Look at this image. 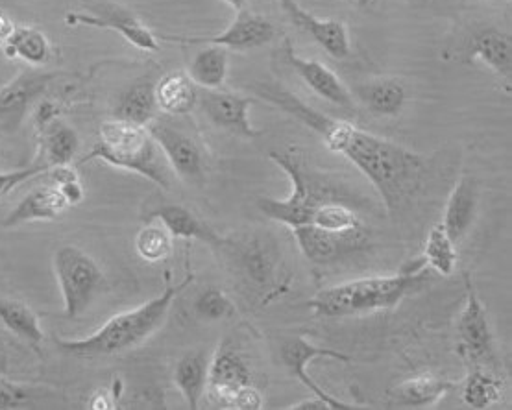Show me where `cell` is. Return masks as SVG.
Masks as SVG:
<instances>
[{
	"label": "cell",
	"instance_id": "obj_7",
	"mask_svg": "<svg viewBox=\"0 0 512 410\" xmlns=\"http://www.w3.org/2000/svg\"><path fill=\"white\" fill-rule=\"evenodd\" d=\"M84 12L67 13V26H91L121 34L135 49L158 52L159 39L132 10L115 0H80Z\"/></svg>",
	"mask_w": 512,
	"mask_h": 410
},
{
	"label": "cell",
	"instance_id": "obj_31",
	"mask_svg": "<svg viewBox=\"0 0 512 410\" xmlns=\"http://www.w3.org/2000/svg\"><path fill=\"white\" fill-rule=\"evenodd\" d=\"M424 261H426L427 268L439 272L440 276H452L457 268V261H459L457 244L442 228V224L431 228L427 235Z\"/></svg>",
	"mask_w": 512,
	"mask_h": 410
},
{
	"label": "cell",
	"instance_id": "obj_39",
	"mask_svg": "<svg viewBox=\"0 0 512 410\" xmlns=\"http://www.w3.org/2000/svg\"><path fill=\"white\" fill-rule=\"evenodd\" d=\"M54 185H58V189L65 196L67 204L78 205L84 200V187H82V183L78 180V176L61 181V183H54Z\"/></svg>",
	"mask_w": 512,
	"mask_h": 410
},
{
	"label": "cell",
	"instance_id": "obj_5",
	"mask_svg": "<svg viewBox=\"0 0 512 410\" xmlns=\"http://www.w3.org/2000/svg\"><path fill=\"white\" fill-rule=\"evenodd\" d=\"M269 157L274 165H278L289 176L293 183V194L285 200L259 198L257 207L265 217L293 230L296 226L311 224L320 205L350 202L348 193H344L326 178L315 176L313 170L307 169L304 159L296 150H274Z\"/></svg>",
	"mask_w": 512,
	"mask_h": 410
},
{
	"label": "cell",
	"instance_id": "obj_45",
	"mask_svg": "<svg viewBox=\"0 0 512 410\" xmlns=\"http://www.w3.org/2000/svg\"><path fill=\"white\" fill-rule=\"evenodd\" d=\"M222 2H226V4H228L230 8H233L235 12H241L244 6H246V2H248V0H222Z\"/></svg>",
	"mask_w": 512,
	"mask_h": 410
},
{
	"label": "cell",
	"instance_id": "obj_4",
	"mask_svg": "<svg viewBox=\"0 0 512 410\" xmlns=\"http://www.w3.org/2000/svg\"><path fill=\"white\" fill-rule=\"evenodd\" d=\"M100 159L115 169L130 170L156 183L161 189H171L172 172L148 126L132 122H102L98 141L91 152L80 159V165Z\"/></svg>",
	"mask_w": 512,
	"mask_h": 410
},
{
	"label": "cell",
	"instance_id": "obj_19",
	"mask_svg": "<svg viewBox=\"0 0 512 410\" xmlns=\"http://www.w3.org/2000/svg\"><path fill=\"white\" fill-rule=\"evenodd\" d=\"M69 207L58 185H43L26 194L19 204L13 207L10 215L2 220L4 228H15L34 220H56Z\"/></svg>",
	"mask_w": 512,
	"mask_h": 410
},
{
	"label": "cell",
	"instance_id": "obj_12",
	"mask_svg": "<svg viewBox=\"0 0 512 410\" xmlns=\"http://www.w3.org/2000/svg\"><path fill=\"white\" fill-rule=\"evenodd\" d=\"M293 233L305 259L315 265H331L366 246L363 226L355 230L330 231L318 228L315 224H305L293 228Z\"/></svg>",
	"mask_w": 512,
	"mask_h": 410
},
{
	"label": "cell",
	"instance_id": "obj_38",
	"mask_svg": "<svg viewBox=\"0 0 512 410\" xmlns=\"http://www.w3.org/2000/svg\"><path fill=\"white\" fill-rule=\"evenodd\" d=\"M261 407H263V396L254 383L243 386L239 390V394L235 398V405H233V409L239 410H259Z\"/></svg>",
	"mask_w": 512,
	"mask_h": 410
},
{
	"label": "cell",
	"instance_id": "obj_24",
	"mask_svg": "<svg viewBox=\"0 0 512 410\" xmlns=\"http://www.w3.org/2000/svg\"><path fill=\"white\" fill-rule=\"evenodd\" d=\"M472 56L483 61L488 69H492L507 84L512 76V41L509 34L498 28L481 30L472 43Z\"/></svg>",
	"mask_w": 512,
	"mask_h": 410
},
{
	"label": "cell",
	"instance_id": "obj_36",
	"mask_svg": "<svg viewBox=\"0 0 512 410\" xmlns=\"http://www.w3.org/2000/svg\"><path fill=\"white\" fill-rule=\"evenodd\" d=\"M49 165H45L43 161H36L34 165L26 167V169L8 170V172H0V196L10 193L15 187L23 185L26 181L39 176H47Z\"/></svg>",
	"mask_w": 512,
	"mask_h": 410
},
{
	"label": "cell",
	"instance_id": "obj_41",
	"mask_svg": "<svg viewBox=\"0 0 512 410\" xmlns=\"http://www.w3.org/2000/svg\"><path fill=\"white\" fill-rule=\"evenodd\" d=\"M87 407L95 410L115 409V396H111L108 390H100V392H97V394L91 398V401L87 403Z\"/></svg>",
	"mask_w": 512,
	"mask_h": 410
},
{
	"label": "cell",
	"instance_id": "obj_11",
	"mask_svg": "<svg viewBox=\"0 0 512 410\" xmlns=\"http://www.w3.org/2000/svg\"><path fill=\"white\" fill-rule=\"evenodd\" d=\"M56 73L23 71L8 84L0 87V132L13 135L19 132L26 117L36 106L41 95H45Z\"/></svg>",
	"mask_w": 512,
	"mask_h": 410
},
{
	"label": "cell",
	"instance_id": "obj_6",
	"mask_svg": "<svg viewBox=\"0 0 512 410\" xmlns=\"http://www.w3.org/2000/svg\"><path fill=\"white\" fill-rule=\"evenodd\" d=\"M52 266L63 296V313L67 318L82 316L102 289L104 272L91 255L71 244L56 250Z\"/></svg>",
	"mask_w": 512,
	"mask_h": 410
},
{
	"label": "cell",
	"instance_id": "obj_27",
	"mask_svg": "<svg viewBox=\"0 0 512 410\" xmlns=\"http://www.w3.org/2000/svg\"><path fill=\"white\" fill-rule=\"evenodd\" d=\"M4 54L10 60H23L32 67H41L50 60L49 37L45 36L39 28L32 26H15L12 36L2 47Z\"/></svg>",
	"mask_w": 512,
	"mask_h": 410
},
{
	"label": "cell",
	"instance_id": "obj_25",
	"mask_svg": "<svg viewBox=\"0 0 512 410\" xmlns=\"http://www.w3.org/2000/svg\"><path fill=\"white\" fill-rule=\"evenodd\" d=\"M209 362L204 353L191 351L183 355L174 368V385L180 390L187 409L200 407V399L208 388Z\"/></svg>",
	"mask_w": 512,
	"mask_h": 410
},
{
	"label": "cell",
	"instance_id": "obj_1",
	"mask_svg": "<svg viewBox=\"0 0 512 410\" xmlns=\"http://www.w3.org/2000/svg\"><path fill=\"white\" fill-rule=\"evenodd\" d=\"M254 93L318 133L330 150L346 157L374 185L389 213L400 211L420 191L426 161L413 150L365 132L352 122L333 119L280 85L254 84Z\"/></svg>",
	"mask_w": 512,
	"mask_h": 410
},
{
	"label": "cell",
	"instance_id": "obj_14",
	"mask_svg": "<svg viewBox=\"0 0 512 410\" xmlns=\"http://www.w3.org/2000/svg\"><path fill=\"white\" fill-rule=\"evenodd\" d=\"M283 58L293 67L294 73L298 74L304 84L326 102L333 106L346 109V111H355L354 95L350 89L342 84L341 78L331 71L328 65L322 61L307 60L296 54L291 39H285L283 43Z\"/></svg>",
	"mask_w": 512,
	"mask_h": 410
},
{
	"label": "cell",
	"instance_id": "obj_42",
	"mask_svg": "<svg viewBox=\"0 0 512 410\" xmlns=\"http://www.w3.org/2000/svg\"><path fill=\"white\" fill-rule=\"evenodd\" d=\"M289 410H331V405L328 401L318 398V396H311V398L304 399L300 403H294L289 407Z\"/></svg>",
	"mask_w": 512,
	"mask_h": 410
},
{
	"label": "cell",
	"instance_id": "obj_28",
	"mask_svg": "<svg viewBox=\"0 0 512 410\" xmlns=\"http://www.w3.org/2000/svg\"><path fill=\"white\" fill-rule=\"evenodd\" d=\"M359 97L366 108L379 117H396L400 115L407 93L398 80L394 78H378L359 87Z\"/></svg>",
	"mask_w": 512,
	"mask_h": 410
},
{
	"label": "cell",
	"instance_id": "obj_22",
	"mask_svg": "<svg viewBox=\"0 0 512 410\" xmlns=\"http://www.w3.org/2000/svg\"><path fill=\"white\" fill-rule=\"evenodd\" d=\"M156 84L152 80H139L124 89L113 109V119L148 126L158 119Z\"/></svg>",
	"mask_w": 512,
	"mask_h": 410
},
{
	"label": "cell",
	"instance_id": "obj_21",
	"mask_svg": "<svg viewBox=\"0 0 512 410\" xmlns=\"http://www.w3.org/2000/svg\"><path fill=\"white\" fill-rule=\"evenodd\" d=\"M457 386L455 381L444 379L433 372H422L403 381L394 392V401L398 407L405 409H427L437 405L440 399L450 394Z\"/></svg>",
	"mask_w": 512,
	"mask_h": 410
},
{
	"label": "cell",
	"instance_id": "obj_32",
	"mask_svg": "<svg viewBox=\"0 0 512 410\" xmlns=\"http://www.w3.org/2000/svg\"><path fill=\"white\" fill-rule=\"evenodd\" d=\"M463 399L470 409H488L490 405L500 401L501 383L494 375L477 368L468 375V379L464 383Z\"/></svg>",
	"mask_w": 512,
	"mask_h": 410
},
{
	"label": "cell",
	"instance_id": "obj_35",
	"mask_svg": "<svg viewBox=\"0 0 512 410\" xmlns=\"http://www.w3.org/2000/svg\"><path fill=\"white\" fill-rule=\"evenodd\" d=\"M311 224L330 231H346L361 228L363 222L354 209L346 204H324L318 207Z\"/></svg>",
	"mask_w": 512,
	"mask_h": 410
},
{
	"label": "cell",
	"instance_id": "obj_18",
	"mask_svg": "<svg viewBox=\"0 0 512 410\" xmlns=\"http://www.w3.org/2000/svg\"><path fill=\"white\" fill-rule=\"evenodd\" d=\"M479 205V187L472 176H464L455 183L448 198L446 211L442 217V228L452 237L455 244L463 241L466 233L474 226Z\"/></svg>",
	"mask_w": 512,
	"mask_h": 410
},
{
	"label": "cell",
	"instance_id": "obj_46",
	"mask_svg": "<svg viewBox=\"0 0 512 410\" xmlns=\"http://www.w3.org/2000/svg\"><path fill=\"white\" fill-rule=\"evenodd\" d=\"M350 2H354L357 6H365L366 0H350Z\"/></svg>",
	"mask_w": 512,
	"mask_h": 410
},
{
	"label": "cell",
	"instance_id": "obj_44",
	"mask_svg": "<svg viewBox=\"0 0 512 410\" xmlns=\"http://www.w3.org/2000/svg\"><path fill=\"white\" fill-rule=\"evenodd\" d=\"M280 4L287 15H293L300 8V4L296 0H280Z\"/></svg>",
	"mask_w": 512,
	"mask_h": 410
},
{
	"label": "cell",
	"instance_id": "obj_30",
	"mask_svg": "<svg viewBox=\"0 0 512 410\" xmlns=\"http://www.w3.org/2000/svg\"><path fill=\"white\" fill-rule=\"evenodd\" d=\"M187 74L196 87L220 89L228 74V50L206 45L204 49L196 52Z\"/></svg>",
	"mask_w": 512,
	"mask_h": 410
},
{
	"label": "cell",
	"instance_id": "obj_3",
	"mask_svg": "<svg viewBox=\"0 0 512 410\" xmlns=\"http://www.w3.org/2000/svg\"><path fill=\"white\" fill-rule=\"evenodd\" d=\"M429 272L431 268H427L422 257L411 265L403 266L400 274L354 279L320 290L307 305L318 316L326 318L387 311L394 309L407 294L420 289L429 278Z\"/></svg>",
	"mask_w": 512,
	"mask_h": 410
},
{
	"label": "cell",
	"instance_id": "obj_13",
	"mask_svg": "<svg viewBox=\"0 0 512 410\" xmlns=\"http://www.w3.org/2000/svg\"><path fill=\"white\" fill-rule=\"evenodd\" d=\"M466 305L459 316V353L466 361L487 362L492 357V329L488 324L487 309L477 296L474 281L466 274Z\"/></svg>",
	"mask_w": 512,
	"mask_h": 410
},
{
	"label": "cell",
	"instance_id": "obj_34",
	"mask_svg": "<svg viewBox=\"0 0 512 410\" xmlns=\"http://www.w3.org/2000/svg\"><path fill=\"white\" fill-rule=\"evenodd\" d=\"M193 309L202 320H208V322L226 320L237 313L232 300L217 287H209V289L198 292L195 302H193Z\"/></svg>",
	"mask_w": 512,
	"mask_h": 410
},
{
	"label": "cell",
	"instance_id": "obj_10",
	"mask_svg": "<svg viewBox=\"0 0 512 410\" xmlns=\"http://www.w3.org/2000/svg\"><path fill=\"white\" fill-rule=\"evenodd\" d=\"M158 36V34H156ZM276 36V28L267 17L257 13L237 12L232 25L217 36H158L161 41L180 45H215L222 49L254 50L270 43Z\"/></svg>",
	"mask_w": 512,
	"mask_h": 410
},
{
	"label": "cell",
	"instance_id": "obj_37",
	"mask_svg": "<svg viewBox=\"0 0 512 410\" xmlns=\"http://www.w3.org/2000/svg\"><path fill=\"white\" fill-rule=\"evenodd\" d=\"M30 403V396L23 386L13 385L0 377V410L23 409Z\"/></svg>",
	"mask_w": 512,
	"mask_h": 410
},
{
	"label": "cell",
	"instance_id": "obj_9",
	"mask_svg": "<svg viewBox=\"0 0 512 410\" xmlns=\"http://www.w3.org/2000/svg\"><path fill=\"white\" fill-rule=\"evenodd\" d=\"M281 362L283 366L289 370V374L293 375L296 381H300L305 388L311 390L313 396L328 401L331 410H365L370 409L368 405H357V403H346L342 399L335 398L330 392H326L322 386L315 383V379L307 374V366L309 362L315 359H333L339 362H354V357L341 353V351L331 350V348H322L313 342H309L307 338L296 337L291 340H285L281 344Z\"/></svg>",
	"mask_w": 512,
	"mask_h": 410
},
{
	"label": "cell",
	"instance_id": "obj_26",
	"mask_svg": "<svg viewBox=\"0 0 512 410\" xmlns=\"http://www.w3.org/2000/svg\"><path fill=\"white\" fill-rule=\"evenodd\" d=\"M80 148V135L67 122H50L43 128V145H41V159L50 169L65 167L73 163L74 156Z\"/></svg>",
	"mask_w": 512,
	"mask_h": 410
},
{
	"label": "cell",
	"instance_id": "obj_15",
	"mask_svg": "<svg viewBox=\"0 0 512 410\" xmlns=\"http://www.w3.org/2000/svg\"><path fill=\"white\" fill-rule=\"evenodd\" d=\"M198 104L209 121L213 122L219 130L232 133L237 137H244V139H256L263 135L252 126L248 117V111L252 106V100L248 97L226 93L219 89H202L198 91Z\"/></svg>",
	"mask_w": 512,
	"mask_h": 410
},
{
	"label": "cell",
	"instance_id": "obj_17",
	"mask_svg": "<svg viewBox=\"0 0 512 410\" xmlns=\"http://www.w3.org/2000/svg\"><path fill=\"white\" fill-rule=\"evenodd\" d=\"M148 222L158 220L165 230L171 233V237L185 239V241H200L215 248H222L230 244L228 239L220 237L217 231L204 222L202 218L196 217L193 211L178 204H161L154 207L147 217Z\"/></svg>",
	"mask_w": 512,
	"mask_h": 410
},
{
	"label": "cell",
	"instance_id": "obj_43",
	"mask_svg": "<svg viewBox=\"0 0 512 410\" xmlns=\"http://www.w3.org/2000/svg\"><path fill=\"white\" fill-rule=\"evenodd\" d=\"M13 30H15V25H13L12 19L6 13L0 12V47L6 45V41L12 36Z\"/></svg>",
	"mask_w": 512,
	"mask_h": 410
},
{
	"label": "cell",
	"instance_id": "obj_20",
	"mask_svg": "<svg viewBox=\"0 0 512 410\" xmlns=\"http://www.w3.org/2000/svg\"><path fill=\"white\" fill-rule=\"evenodd\" d=\"M294 25L300 26L313 41L330 54L335 60H346L352 52L348 28L337 19H318L313 13L305 12L300 6L293 15H289Z\"/></svg>",
	"mask_w": 512,
	"mask_h": 410
},
{
	"label": "cell",
	"instance_id": "obj_2",
	"mask_svg": "<svg viewBox=\"0 0 512 410\" xmlns=\"http://www.w3.org/2000/svg\"><path fill=\"white\" fill-rule=\"evenodd\" d=\"M195 274H187L182 281L174 283L167 276L163 292L150 302L135 307L132 311L115 314L93 335L84 338H56L54 346L60 353L74 359H100L113 357L141 346L163 326L172 303L189 287Z\"/></svg>",
	"mask_w": 512,
	"mask_h": 410
},
{
	"label": "cell",
	"instance_id": "obj_33",
	"mask_svg": "<svg viewBox=\"0 0 512 410\" xmlns=\"http://www.w3.org/2000/svg\"><path fill=\"white\" fill-rule=\"evenodd\" d=\"M135 250L148 263L167 259L172 252V237L163 226H147L137 233Z\"/></svg>",
	"mask_w": 512,
	"mask_h": 410
},
{
	"label": "cell",
	"instance_id": "obj_23",
	"mask_svg": "<svg viewBox=\"0 0 512 410\" xmlns=\"http://www.w3.org/2000/svg\"><path fill=\"white\" fill-rule=\"evenodd\" d=\"M156 100L159 111L167 117H185L198 104V87L189 74L174 71L156 84Z\"/></svg>",
	"mask_w": 512,
	"mask_h": 410
},
{
	"label": "cell",
	"instance_id": "obj_16",
	"mask_svg": "<svg viewBox=\"0 0 512 410\" xmlns=\"http://www.w3.org/2000/svg\"><path fill=\"white\" fill-rule=\"evenodd\" d=\"M252 383L248 364L237 351L220 348L209 362L208 394L219 407L233 409L235 398L243 386Z\"/></svg>",
	"mask_w": 512,
	"mask_h": 410
},
{
	"label": "cell",
	"instance_id": "obj_40",
	"mask_svg": "<svg viewBox=\"0 0 512 410\" xmlns=\"http://www.w3.org/2000/svg\"><path fill=\"white\" fill-rule=\"evenodd\" d=\"M60 109L56 108L52 102H41L37 104L36 111H34V119H36L37 126L43 130L45 126H49L50 122L56 121Z\"/></svg>",
	"mask_w": 512,
	"mask_h": 410
},
{
	"label": "cell",
	"instance_id": "obj_29",
	"mask_svg": "<svg viewBox=\"0 0 512 410\" xmlns=\"http://www.w3.org/2000/svg\"><path fill=\"white\" fill-rule=\"evenodd\" d=\"M0 322L15 337L25 340L26 344L39 348L45 340V333L39 324L36 313L26 303L13 298H0Z\"/></svg>",
	"mask_w": 512,
	"mask_h": 410
},
{
	"label": "cell",
	"instance_id": "obj_8",
	"mask_svg": "<svg viewBox=\"0 0 512 410\" xmlns=\"http://www.w3.org/2000/svg\"><path fill=\"white\" fill-rule=\"evenodd\" d=\"M148 130L156 139L172 172L189 185H204L208 176V161L193 133L182 124L172 121H156L148 124Z\"/></svg>",
	"mask_w": 512,
	"mask_h": 410
}]
</instances>
